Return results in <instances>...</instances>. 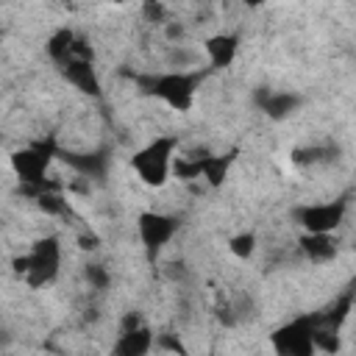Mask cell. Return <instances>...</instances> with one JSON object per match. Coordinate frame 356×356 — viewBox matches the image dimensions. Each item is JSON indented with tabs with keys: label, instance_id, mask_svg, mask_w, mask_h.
I'll return each mask as SVG.
<instances>
[{
	"label": "cell",
	"instance_id": "obj_1",
	"mask_svg": "<svg viewBox=\"0 0 356 356\" xmlns=\"http://www.w3.org/2000/svg\"><path fill=\"white\" fill-rule=\"evenodd\" d=\"M203 78H206V72H200V70H170V72L136 75V83L145 95L164 100L170 108L189 111Z\"/></svg>",
	"mask_w": 356,
	"mask_h": 356
},
{
	"label": "cell",
	"instance_id": "obj_2",
	"mask_svg": "<svg viewBox=\"0 0 356 356\" xmlns=\"http://www.w3.org/2000/svg\"><path fill=\"white\" fill-rule=\"evenodd\" d=\"M61 267V242L58 236L47 234L39 236L28 253L11 259V270L17 278H22L31 289H39L44 284H53Z\"/></svg>",
	"mask_w": 356,
	"mask_h": 356
},
{
	"label": "cell",
	"instance_id": "obj_3",
	"mask_svg": "<svg viewBox=\"0 0 356 356\" xmlns=\"http://www.w3.org/2000/svg\"><path fill=\"white\" fill-rule=\"evenodd\" d=\"M175 147H178V136H156L131 156V167L145 186L159 189L167 184L175 161Z\"/></svg>",
	"mask_w": 356,
	"mask_h": 356
},
{
	"label": "cell",
	"instance_id": "obj_4",
	"mask_svg": "<svg viewBox=\"0 0 356 356\" xmlns=\"http://www.w3.org/2000/svg\"><path fill=\"white\" fill-rule=\"evenodd\" d=\"M56 156H58V145H56L53 136H47V139H39V142L28 145V147L14 150L11 153V170L19 178L22 186H39V184L47 181L44 172H47V167Z\"/></svg>",
	"mask_w": 356,
	"mask_h": 356
},
{
	"label": "cell",
	"instance_id": "obj_5",
	"mask_svg": "<svg viewBox=\"0 0 356 356\" xmlns=\"http://www.w3.org/2000/svg\"><path fill=\"white\" fill-rule=\"evenodd\" d=\"M312 331H314V314H298L286 320L270 334L273 356H314L317 350L312 342Z\"/></svg>",
	"mask_w": 356,
	"mask_h": 356
},
{
	"label": "cell",
	"instance_id": "obj_6",
	"mask_svg": "<svg viewBox=\"0 0 356 356\" xmlns=\"http://www.w3.org/2000/svg\"><path fill=\"white\" fill-rule=\"evenodd\" d=\"M348 211V197H337L328 203H303L292 211L295 222L303 228V234H334Z\"/></svg>",
	"mask_w": 356,
	"mask_h": 356
},
{
	"label": "cell",
	"instance_id": "obj_7",
	"mask_svg": "<svg viewBox=\"0 0 356 356\" xmlns=\"http://www.w3.org/2000/svg\"><path fill=\"white\" fill-rule=\"evenodd\" d=\"M178 228H181V222L170 214H161V211H142L136 217V231H139V239H142L150 259L178 234Z\"/></svg>",
	"mask_w": 356,
	"mask_h": 356
},
{
	"label": "cell",
	"instance_id": "obj_8",
	"mask_svg": "<svg viewBox=\"0 0 356 356\" xmlns=\"http://www.w3.org/2000/svg\"><path fill=\"white\" fill-rule=\"evenodd\" d=\"M300 103H303V97L298 92H281V89H267V86H259L256 89V106H259V111H264L275 122L292 117L300 108Z\"/></svg>",
	"mask_w": 356,
	"mask_h": 356
},
{
	"label": "cell",
	"instance_id": "obj_9",
	"mask_svg": "<svg viewBox=\"0 0 356 356\" xmlns=\"http://www.w3.org/2000/svg\"><path fill=\"white\" fill-rule=\"evenodd\" d=\"M58 72L64 75L67 83H72L78 92L89 95V97H100L103 95V86H100V78H97V70H95V61H81V58H70L64 64H58Z\"/></svg>",
	"mask_w": 356,
	"mask_h": 356
},
{
	"label": "cell",
	"instance_id": "obj_10",
	"mask_svg": "<svg viewBox=\"0 0 356 356\" xmlns=\"http://www.w3.org/2000/svg\"><path fill=\"white\" fill-rule=\"evenodd\" d=\"M70 170H75L78 175L83 178H103L108 172V150H86V153H78V150H61L58 147V156Z\"/></svg>",
	"mask_w": 356,
	"mask_h": 356
},
{
	"label": "cell",
	"instance_id": "obj_11",
	"mask_svg": "<svg viewBox=\"0 0 356 356\" xmlns=\"http://www.w3.org/2000/svg\"><path fill=\"white\" fill-rule=\"evenodd\" d=\"M203 50L209 56L211 70H225L234 64V58L239 53V33H211L203 42Z\"/></svg>",
	"mask_w": 356,
	"mask_h": 356
},
{
	"label": "cell",
	"instance_id": "obj_12",
	"mask_svg": "<svg viewBox=\"0 0 356 356\" xmlns=\"http://www.w3.org/2000/svg\"><path fill=\"white\" fill-rule=\"evenodd\" d=\"M298 245H300V253L314 264H325L339 253V242L334 234H300Z\"/></svg>",
	"mask_w": 356,
	"mask_h": 356
},
{
	"label": "cell",
	"instance_id": "obj_13",
	"mask_svg": "<svg viewBox=\"0 0 356 356\" xmlns=\"http://www.w3.org/2000/svg\"><path fill=\"white\" fill-rule=\"evenodd\" d=\"M153 331L139 325L134 331H120L117 342L111 345V356H147L153 350Z\"/></svg>",
	"mask_w": 356,
	"mask_h": 356
},
{
	"label": "cell",
	"instance_id": "obj_14",
	"mask_svg": "<svg viewBox=\"0 0 356 356\" xmlns=\"http://www.w3.org/2000/svg\"><path fill=\"white\" fill-rule=\"evenodd\" d=\"M236 159V150H228V153H203L200 156V175L206 178L209 186H222V181L228 178V170Z\"/></svg>",
	"mask_w": 356,
	"mask_h": 356
},
{
	"label": "cell",
	"instance_id": "obj_15",
	"mask_svg": "<svg viewBox=\"0 0 356 356\" xmlns=\"http://www.w3.org/2000/svg\"><path fill=\"white\" fill-rule=\"evenodd\" d=\"M350 309H353V289H345V292H342V295H339L328 309L314 312V317H317V323H320V325H328V328L339 331V328H342V323L348 320Z\"/></svg>",
	"mask_w": 356,
	"mask_h": 356
},
{
	"label": "cell",
	"instance_id": "obj_16",
	"mask_svg": "<svg viewBox=\"0 0 356 356\" xmlns=\"http://www.w3.org/2000/svg\"><path fill=\"white\" fill-rule=\"evenodd\" d=\"M289 159H292L295 167H317V164L334 161L337 147H331V145H306V147H295Z\"/></svg>",
	"mask_w": 356,
	"mask_h": 356
},
{
	"label": "cell",
	"instance_id": "obj_17",
	"mask_svg": "<svg viewBox=\"0 0 356 356\" xmlns=\"http://www.w3.org/2000/svg\"><path fill=\"white\" fill-rule=\"evenodd\" d=\"M75 39H78V33L72 28H58V31L50 33V39H47V56L53 58V64H64L70 58V50L75 44Z\"/></svg>",
	"mask_w": 356,
	"mask_h": 356
},
{
	"label": "cell",
	"instance_id": "obj_18",
	"mask_svg": "<svg viewBox=\"0 0 356 356\" xmlns=\"http://www.w3.org/2000/svg\"><path fill=\"white\" fill-rule=\"evenodd\" d=\"M312 342H314V350H323V353H328V356L339 353V348H342L339 331H334V328H328V325H320V323H317V317H314Z\"/></svg>",
	"mask_w": 356,
	"mask_h": 356
},
{
	"label": "cell",
	"instance_id": "obj_19",
	"mask_svg": "<svg viewBox=\"0 0 356 356\" xmlns=\"http://www.w3.org/2000/svg\"><path fill=\"white\" fill-rule=\"evenodd\" d=\"M228 250L236 256V259H250L253 253H256V234L253 231H239V234H234L231 239H228Z\"/></svg>",
	"mask_w": 356,
	"mask_h": 356
},
{
	"label": "cell",
	"instance_id": "obj_20",
	"mask_svg": "<svg viewBox=\"0 0 356 356\" xmlns=\"http://www.w3.org/2000/svg\"><path fill=\"white\" fill-rule=\"evenodd\" d=\"M153 345L161 348V350H167V353H175V356H189V348H186V345L181 342V337L172 334V331L156 334V337H153Z\"/></svg>",
	"mask_w": 356,
	"mask_h": 356
},
{
	"label": "cell",
	"instance_id": "obj_21",
	"mask_svg": "<svg viewBox=\"0 0 356 356\" xmlns=\"http://www.w3.org/2000/svg\"><path fill=\"white\" fill-rule=\"evenodd\" d=\"M83 278H86V284L92 289H106L111 284V275H108V270L103 264H86L83 267Z\"/></svg>",
	"mask_w": 356,
	"mask_h": 356
},
{
	"label": "cell",
	"instance_id": "obj_22",
	"mask_svg": "<svg viewBox=\"0 0 356 356\" xmlns=\"http://www.w3.org/2000/svg\"><path fill=\"white\" fill-rule=\"evenodd\" d=\"M142 11H145V17H147L150 22H161V19H164V14H167V8H164L161 3H145V6H142Z\"/></svg>",
	"mask_w": 356,
	"mask_h": 356
},
{
	"label": "cell",
	"instance_id": "obj_23",
	"mask_svg": "<svg viewBox=\"0 0 356 356\" xmlns=\"http://www.w3.org/2000/svg\"><path fill=\"white\" fill-rule=\"evenodd\" d=\"M78 248H81V250H97V248H100V236L92 234V231H83V234L78 236Z\"/></svg>",
	"mask_w": 356,
	"mask_h": 356
},
{
	"label": "cell",
	"instance_id": "obj_24",
	"mask_svg": "<svg viewBox=\"0 0 356 356\" xmlns=\"http://www.w3.org/2000/svg\"><path fill=\"white\" fill-rule=\"evenodd\" d=\"M139 325H145L142 317H139L136 312H128V314L122 317V323H120V331H134V328H139Z\"/></svg>",
	"mask_w": 356,
	"mask_h": 356
}]
</instances>
